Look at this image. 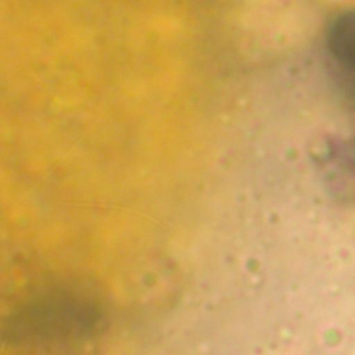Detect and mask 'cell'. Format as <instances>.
Instances as JSON below:
<instances>
[{
  "instance_id": "6da1fadb",
  "label": "cell",
  "mask_w": 355,
  "mask_h": 355,
  "mask_svg": "<svg viewBox=\"0 0 355 355\" xmlns=\"http://www.w3.org/2000/svg\"><path fill=\"white\" fill-rule=\"evenodd\" d=\"M326 43L333 58L355 76V12H345L334 19Z\"/></svg>"
}]
</instances>
